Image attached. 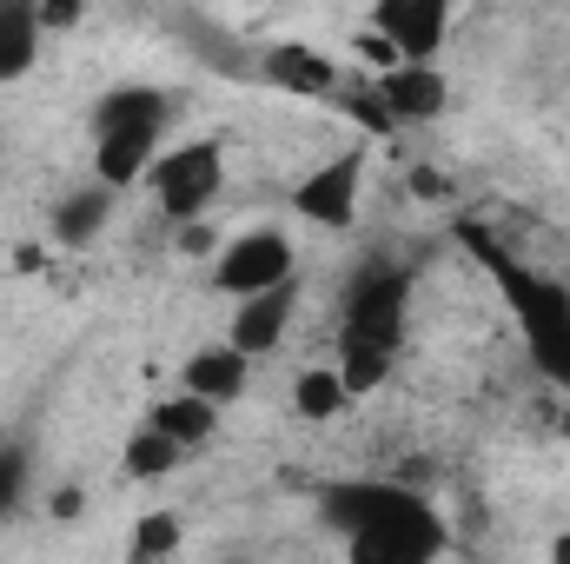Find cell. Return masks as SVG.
I'll return each instance as SVG.
<instances>
[{
    "label": "cell",
    "instance_id": "6da1fadb",
    "mask_svg": "<svg viewBox=\"0 0 570 564\" xmlns=\"http://www.w3.org/2000/svg\"><path fill=\"white\" fill-rule=\"evenodd\" d=\"M318 518L338 532L345 564H438L451 552V525L405 478H332L318 485Z\"/></svg>",
    "mask_w": 570,
    "mask_h": 564
},
{
    "label": "cell",
    "instance_id": "ba28073f",
    "mask_svg": "<svg viewBox=\"0 0 570 564\" xmlns=\"http://www.w3.org/2000/svg\"><path fill=\"white\" fill-rule=\"evenodd\" d=\"M365 33L385 40V54H392L399 67H438L431 54H438L444 33H451V7H444V0H379L372 20H365Z\"/></svg>",
    "mask_w": 570,
    "mask_h": 564
},
{
    "label": "cell",
    "instance_id": "4fadbf2b",
    "mask_svg": "<svg viewBox=\"0 0 570 564\" xmlns=\"http://www.w3.org/2000/svg\"><path fill=\"white\" fill-rule=\"evenodd\" d=\"M114 200L120 193H107V186H80V193H67L60 206H53V246H67V253H87L107 226H114Z\"/></svg>",
    "mask_w": 570,
    "mask_h": 564
},
{
    "label": "cell",
    "instance_id": "9a60e30c",
    "mask_svg": "<svg viewBox=\"0 0 570 564\" xmlns=\"http://www.w3.org/2000/svg\"><path fill=\"white\" fill-rule=\"evenodd\" d=\"M153 431H166L179 451H199L213 431H219V406H206V399H193V392H179V399H159L153 412H146Z\"/></svg>",
    "mask_w": 570,
    "mask_h": 564
},
{
    "label": "cell",
    "instance_id": "d6986e66",
    "mask_svg": "<svg viewBox=\"0 0 570 564\" xmlns=\"http://www.w3.org/2000/svg\"><path fill=\"white\" fill-rule=\"evenodd\" d=\"M338 379H345V392H352V399H365V392H379V386L392 379V359H379V352H352V346H338Z\"/></svg>",
    "mask_w": 570,
    "mask_h": 564
},
{
    "label": "cell",
    "instance_id": "603a6c76",
    "mask_svg": "<svg viewBox=\"0 0 570 564\" xmlns=\"http://www.w3.org/2000/svg\"><path fill=\"white\" fill-rule=\"evenodd\" d=\"M551 564H570V532H558V538H551Z\"/></svg>",
    "mask_w": 570,
    "mask_h": 564
},
{
    "label": "cell",
    "instance_id": "3957f363",
    "mask_svg": "<svg viewBox=\"0 0 570 564\" xmlns=\"http://www.w3.org/2000/svg\"><path fill=\"white\" fill-rule=\"evenodd\" d=\"M166 153V94L159 87H114L94 107V186L127 193Z\"/></svg>",
    "mask_w": 570,
    "mask_h": 564
},
{
    "label": "cell",
    "instance_id": "52a82bcc",
    "mask_svg": "<svg viewBox=\"0 0 570 564\" xmlns=\"http://www.w3.org/2000/svg\"><path fill=\"white\" fill-rule=\"evenodd\" d=\"M358 200H365V153H358V146L318 159V166L298 173L292 193H285V206H292L305 226H325V233H345V226L358 220Z\"/></svg>",
    "mask_w": 570,
    "mask_h": 564
},
{
    "label": "cell",
    "instance_id": "cb8c5ba5",
    "mask_svg": "<svg viewBox=\"0 0 570 564\" xmlns=\"http://www.w3.org/2000/svg\"><path fill=\"white\" fill-rule=\"evenodd\" d=\"M564 438H570V406H564Z\"/></svg>",
    "mask_w": 570,
    "mask_h": 564
},
{
    "label": "cell",
    "instance_id": "44dd1931",
    "mask_svg": "<svg viewBox=\"0 0 570 564\" xmlns=\"http://www.w3.org/2000/svg\"><path fill=\"white\" fill-rule=\"evenodd\" d=\"M53 27H80V0H60V7H40V33Z\"/></svg>",
    "mask_w": 570,
    "mask_h": 564
},
{
    "label": "cell",
    "instance_id": "7402d4cb",
    "mask_svg": "<svg viewBox=\"0 0 570 564\" xmlns=\"http://www.w3.org/2000/svg\"><path fill=\"white\" fill-rule=\"evenodd\" d=\"M80 512H87V498H80L73 485H67V492H53V518H80Z\"/></svg>",
    "mask_w": 570,
    "mask_h": 564
},
{
    "label": "cell",
    "instance_id": "7a4b0ae2",
    "mask_svg": "<svg viewBox=\"0 0 570 564\" xmlns=\"http://www.w3.org/2000/svg\"><path fill=\"white\" fill-rule=\"evenodd\" d=\"M458 240L471 246V260L484 266V280L498 285V299H504V312H511V325H518V339H524V352H531V366L551 379V386H564L570 392V285L558 273H538L531 260H518L511 246H498L484 226H458Z\"/></svg>",
    "mask_w": 570,
    "mask_h": 564
},
{
    "label": "cell",
    "instance_id": "9c48e42d",
    "mask_svg": "<svg viewBox=\"0 0 570 564\" xmlns=\"http://www.w3.org/2000/svg\"><path fill=\"white\" fill-rule=\"evenodd\" d=\"M253 74H259L273 94H292V100H338V94H345L338 60H332L325 47H312V40H273V47L253 60Z\"/></svg>",
    "mask_w": 570,
    "mask_h": 564
},
{
    "label": "cell",
    "instance_id": "ffe728a7",
    "mask_svg": "<svg viewBox=\"0 0 570 564\" xmlns=\"http://www.w3.org/2000/svg\"><path fill=\"white\" fill-rule=\"evenodd\" d=\"M27 485H33V458H27L20 445H0V518H13V512H20Z\"/></svg>",
    "mask_w": 570,
    "mask_h": 564
},
{
    "label": "cell",
    "instance_id": "ac0fdd59",
    "mask_svg": "<svg viewBox=\"0 0 570 564\" xmlns=\"http://www.w3.org/2000/svg\"><path fill=\"white\" fill-rule=\"evenodd\" d=\"M179 445L166 438V431H153V425H140L134 438H127V478H166V471H179Z\"/></svg>",
    "mask_w": 570,
    "mask_h": 564
},
{
    "label": "cell",
    "instance_id": "7c38bea8",
    "mask_svg": "<svg viewBox=\"0 0 570 564\" xmlns=\"http://www.w3.org/2000/svg\"><path fill=\"white\" fill-rule=\"evenodd\" d=\"M246 386H253V359L233 352L226 339H219V346H199V352L179 366V392H193V399H206V406H233V399H246Z\"/></svg>",
    "mask_w": 570,
    "mask_h": 564
},
{
    "label": "cell",
    "instance_id": "30bf717a",
    "mask_svg": "<svg viewBox=\"0 0 570 564\" xmlns=\"http://www.w3.org/2000/svg\"><path fill=\"white\" fill-rule=\"evenodd\" d=\"M372 100H379V114L392 120V134H399V127H431V120L451 107V80H444L438 67H392V74L372 80Z\"/></svg>",
    "mask_w": 570,
    "mask_h": 564
},
{
    "label": "cell",
    "instance_id": "e0dca14e",
    "mask_svg": "<svg viewBox=\"0 0 570 564\" xmlns=\"http://www.w3.org/2000/svg\"><path fill=\"white\" fill-rule=\"evenodd\" d=\"M179 538H186L179 512H146L140 525H134V538H127V564H166L179 552Z\"/></svg>",
    "mask_w": 570,
    "mask_h": 564
},
{
    "label": "cell",
    "instance_id": "8fae6325",
    "mask_svg": "<svg viewBox=\"0 0 570 564\" xmlns=\"http://www.w3.org/2000/svg\"><path fill=\"white\" fill-rule=\"evenodd\" d=\"M292 312H298V285L259 292V299H239V305H233V332H226V346H233V352H246V359L279 352L285 332H292Z\"/></svg>",
    "mask_w": 570,
    "mask_h": 564
},
{
    "label": "cell",
    "instance_id": "5b68a950",
    "mask_svg": "<svg viewBox=\"0 0 570 564\" xmlns=\"http://www.w3.org/2000/svg\"><path fill=\"white\" fill-rule=\"evenodd\" d=\"M219 186H226V146L219 140L166 146V153L153 159V173H146V193H153V206H159L173 226L206 220V206L219 200Z\"/></svg>",
    "mask_w": 570,
    "mask_h": 564
},
{
    "label": "cell",
    "instance_id": "8992f818",
    "mask_svg": "<svg viewBox=\"0 0 570 564\" xmlns=\"http://www.w3.org/2000/svg\"><path fill=\"white\" fill-rule=\"evenodd\" d=\"M292 273H298V246L285 240L279 226L233 233V240H219V253H213V292H226L233 305L292 285Z\"/></svg>",
    "mask_w": 570,
    "mask_h": 564
},
{
    "label": "cell",
    "instance_id": "277c9868",
    "mask_svg": "<svg viewBox=\"0 0 570 564\" xmlns=\"http://www.w3.org/2000/svg\"><path fill=\"white\" fill-rule=\"evenodd\" d=\"M405 312H412V273L392 266V260H372L365 273H352V285H345L338 346L399 359V346H405Z\"/></svg>",
    "mask_w": 570,
    "mask_h": 564
},
{
    "label": "cell",
    "instance_id": "2e32d148",
    "mask_svg": "<svg viewBox=\"0 0 570 564\" xmlns=\"http://www.w3.org/2000/svg\"><path fill=\"white\" fill-rule=\"evenodd\" d=\"M345 406H352V392H345L338 366H305V372L292 379V412L305 425H332Z\"/></svg>",
    "mask_w": 570,
    "mask_h": 564
},
{
    "label": "cell",
    "instance_id": "5bb4252c",
    "mask_svg": "<svg viewBox=\"0 0 570 564\" xmlns=\"http://www.w3.org/2000/svg\"><path fill=\"white\" fill-rule=\"evenodd\" d=\"M40 47H47L40 7H33V0H0V87L27 80V74L40 67Z\"/></svg>",
    "mask_w": 570,
    "mask_h": 564
}]
</instances>
